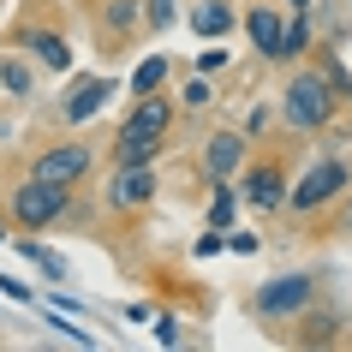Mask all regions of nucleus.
Masks as SVG:
<instances>
[{"label": "nucleus", "instance_id": "1", "mask_svg": "<svg viewBox=\"0 0 352 352\" xmlns=\"http://www.w3.org/2000/svg\"><path fill=\"white\" fill-rule=\"evenodd\" d=\"M334 108H340V90L329 84L322 66H305V72L287 78V96H280V120H287V131H298V138L329 131L334 126Z\"/></svg>", "mask_w": 352, "mask_h": 352}, {"label": "nucleus", "instance_id": "2", "mask_svg": "<svg viewBox=\"0 0 352 352\" xmlns=\"http://www.w3.org/2000/svg\"><path fill=\"white\" fill-rule=\"evenodd\" d=\"M322 298V280L316 275H280V280H263L257 293H251V311L263 316V322H293V316H305Z\"/></svg>", "mask_w": 352, "mask_h": 352}, {"label": "nucleus", "instance_id": "3", "mask_svg": "<svg viewBox=\"0 0 352 352\" xmlns=\"http://www.w3.org/2000/svg\"><path fill=\"white\" fill-rule=\"evenodd\" d=\"M60 215H72V186H54V179H24L19 191H12V221L24 227V233H42V227H54Z\"/></svg>", "mask_w": 352, "mask_h": 352}, {"label": "nucleus", "instance_id": "4", "mask_svg": "<svg viewBox=\"0 0 352 352\" xmlns=\"http://www.w3.org/2000/svg\"><path fill=\"white\" fill-rule=\"evenodd\" d=\"M352 186V173H346V162H334V155H322V162H311L305 173H298V186H293V197H287V209H298V215H316V209H329L340 191Z\"/></svg>", "mask_w": 352, "mask_h": 352}, {"label": "nucleus", "instance_id": "5", "mask_svg": "<svg viewBox=\"0 0 352 352\" xmlns=\"http://www.w3.org/2000/svg\"><path fill=\"white\" fill-rule=\"evenodd\" d=\"M239 191L251 209H280L287 197H293V179H287V162L280 155H269V162H251L239 167Z\"/></svg>", "mask_w": 352, "mask_h": 352}, {"label": "nucleus", "instance_id": "6", "mask_svg": "<svg viewBox=\"0 0 352 352\" xmlns=\"http://www.w3.org/2000/svg\"><path fill=\"white\" fill-rule=\"evenodd\" d=\"M173 96H131V113H126V126L113 131V138H162L167 144V131H173Z\"/></svg>", "mask_w": 352, "mask_h": 352}, {"label": "nucleus", "instance_id": "7", "mask_svg": "<svg viewBox=\"0 0 352 352\" xmlns=\"http://www.w3.org/2000/svg\"><path fill=\"white\" fill-rule=\"evenodd\" d=\"M12 42H19L24 54H36L42 72H72V48H66L60 24H24V30H12Z\"/></svg>", "mask_w": 352, "mask_h": 352}, {"label": "nucleus", "instance_id": "8", "mask_svg": "<svg viewBox=\"0 0 352 352\" xmlns=\"http://www.w3.org/2000/svg\"><path fill=\"white\" fill-rule=\"evenodd\" d=\"M90 162H96V155H90V144H84V138H72V144L42 149L30 173H36V179H54V186H78V179L90 173Z\"/></svg>", "mask_w": 352, "mask_h": 352}, {"label": "nucleus", "instance_id": "9", "mask_svg": "<svg viewBox=\"0 0 352 352\" xmlns=\"http://www.w3.org/2000/svg\"><path fill=\"white\" fill-rule=\"evenodd\" d=\"M138 24H144V0H108V6H102V19H96L102 54H126Z\"/></svg>", "mask_w": 352, "mask_h": 352}, {"label": "nucleus", "instance_id": "10", "mask_svg": "<svg viewBox=\"0 0 352 352\" xmlns=\"http://www.w3.org/2000/svg\"><path fill=\"white\" fill-rule=\"evenodd\" d=\"M155 191H162L155 167H113L108 204H113V209H126V215H138V209H149V204H155Z\"/></svg>", "mask_w": 352, "mask_h": 352}, {"label": "nucleus", "instance_id": "11", "mask_svg": "<svg viewBox=\"0 0 352 352\" xmlns=\"http://www.w3.org/2000/svg\"><path fill=\"white\" fill-rule=\"evenodd\" d=\"M245 144H251L245 131H209V144H204V173L215 179V186H221V179H233V173L245 167Z\"/></svg>", "mask_w": 352, "mask_h": 352}, {"label": "nucleus", "instance_id": "12", "mask_svg": "<svg viewBox=\"0 0 352 352\" xmlns=\"http://www.w3.org/2000/svg\"><path fill=\"white\" fill-rule=\"evenodd\" d=\"M245 36H251V48L263 60H280V48H287V19H280L275 6H245Z\"/></svg>", "mask_w": 352, "mask_h": 352}, {"label": "nucleus", "instance_id": "13", "mask_svg": "<svg viewBox=\"0 0 352 352\" xmlns=\"http://www.w3.org/2000/svg\"><path fill=\"white\" fill-rule=\"evenodd\" d=\"M108 96H113V78H78L72 90H66V102H60V113L78 126V120H90V113L102 108Z\"/></svg>", "mask_w": 352, "mask_h": 352}, {"label": "nucleus", "instance_id": "14", "mask_svg": "<svg viewBox=\"0 0 352 352\" xmlns=\"http://www.w3.org/2000/svg\"><path fill=\"white\" fill-rule=\"evenodd\" d=\"M334 340H340V316H334V311H305V316H298L293 346H334Z\"/></svg>", "mask_w": 352, "mask_h": 352}, {"label": "nucleus", "instance_id": "15", "mask_svg": "<svg viewBox=\"0 0 352 352\" xmlns=\"http://www.w3.org/2000/svg\"><path fill=\"white\" fill-rule=\"evenodd\" d=\"M233 24H239L233 0H204V6L191 12V30H197V36H209V42H215V36H227Z\"/></svg>", "mask_w": 352, "mask_h": 352}, {"label": "nucleus", "instance_id": "16", "mask_svg": "<svg viewBox=\"0 0 352 352\" xmlns=\"http://www.w3.org/2000/svg\"><path fill=\"white\" fill-rule=\"evenodd\" d=\"M0 90L6 96H36V66H30V54H0Z\"/></svg>", "mask_w": 352, "mask_h": 352}, {"label": "nucleus", "instance_id": "17", "mask_svg": "<svg viewBox=\"0 0 352 352\" xmlns=\"http://www.w3.org/2000/svg\"><path fill=\"white\" fill-rule=\"evenodd\" d=\"M162 149V138H113V167H155Z\"/></svg>", "mask_w": 352, "mask_h": 352}, {"label": "nucleus", "instance_id": "18", "mask_svg": "<svg viewBox=\"0 0 352 352\" xmlns=\"http://www.w3.org/2000/svg\"><path fill=\"white\" fill-rule=\"evenodd\" d=\"M167 72H173V60H167V54H149V60H138V72H131L126 90H131V96H155V90L167 84Z\"/></svg>", "mask_w": 352, "mask_h": 352}, {"label": "nucleus", "instance_id": "19", "mask_svg": "<svg viewBox=\"0 0 352 352\" xmlns=\"http://www.w3.org/2000/svg\"><path fill=\"white\" fill-rule=\"evenodd\" d=\"M311 54V12H293L287 19V48H280V66H293V60Z\"/></svg>", "mask_w": 352, "mask_h": 352}, {"label": "nucleus", "instance_id": "20", "mask_svg": "<svg viewBox=\"0 0 352 352\" xmlns=\"http://www.w3.org/2000/svg\"><path fill=\"white\" fill-rule=\"evenodd\" d=\"M227 186H233V179H221V186H215V197H209V227H221V233L233 227V215H239V197H245V191H227Z\"/></svg>", "mask_w": 352, "mask_h": 352}, {"label": "nucleus", "instance_id": "21", "mask_svg": "<svg viewBox=\"0 0 352 352\" xmlns=\"http://www.w3.org/2000/svg\"><path fill=\"white\" fill-rule=\"evenodd\" d=\"M19 251H24L30 263H36V269H48L54 280H66V275H72V269H66V257H60V251H48V245H36V239H24Z\"/></svg>", "mask_w": 352, "mask_h": 352}, {"label": "nucleus", "instance_id": "22", "mask_svg": "<svg viewBox=\"0 0 352 352\" xmlns=\"http://www.w3.org/2000/svg\"><path fill=\"white\" fill-rule=\"evenodd\" d=\"M173 19H179V0H144V24L162 36V30H173Z\"/></svg>", "mask_w": 352, "mask_h": 352}, {"label": "nucleus", "instance_id": "23", "mask_svg": "<svg viewBox=\"0 0 352 352\" xmlns=\"http://www.w3.org/2000/svg\"><path fill=\"white\" fill-rule=\"evenodd\" d=\"M179 102H186V108H209V102H215V84H209V72H197V78H191Z\"/></svg>", "mask_w": 352, "mask_h": 352}, {"label": "nucleus", "instance_id": "24", "mask_svg": "<svg viewBox=\"0 0 352 352\" xmlns=\"http://www.w3.org/2000/svg\"><path fill=\"white\" fill-rule=\"evenodd\" d=\"M322 72H329V84L340 90V102H352V72H346V66H340V60H329Z\"/></svg>", "mask_w": 352, "mask_h": 352}, {"label": "nucleus", "instance_id": "25", "mask_svg": "<svg viewBox=\"0 0 352 352\" xmlns=\"http://www.w3.org/2000/svg\"><path fill=\"white\" fill-rule=\"evenodd\" d=\"M155 340L162 346H179V316H155Z\"/></svg>", "mask_w": 352, "mask_h": 352}, {"label": "nucleus", "instance_id": "26", "mask_svg": "<svg viewBox=\"0 0 352 352\" xmlns=\"http://www.w3.org/2000/svg\"><path fill=\"white\" fill-rule=\"evenodd\" d=\"M227 66V48H204V54H197V72H221Z\"/></svg>", "mask_w": 352, "mask_h": 352}, {"label": "nucleus", "instance_id": "27", "mask_svg": "<svg viewBox=\"0 0 352 352\" xmlns=\"http://www.w3.org/2000/svg\"><path fill=\"white\" fill-rule=\"evenodd\" d=\"M263 126H269V102H257V108H251V120H245V138H257Z\"/></svg>", "mask_w": 352, "mask_h": 352}, {"label": "nucleus", "instance_id": "28", "mask_svg": "<svg viewBox=\"0 0 352 352\" xmlns=\"http://www.w3.org/2000/svg\"><path fill=\"white\" fill-rule=\"evenodd\" d=\"M0 293L19 298V305H30V287H24V280H6V275H0Z\"/></svg>", "mask_w": 352, "mask_h": 352}, {"label": "nucleus", "instance_id": "29", "mask_svg": "<svg viewBox=\"0 0 352 352\" xmlns=\"http://www.w3.org/2000/svg\"><path fill=\"white\" fill-rule=\"evenodd\" d=\"M257 245H263L257 233H233V239H227V251H245V257H251V251H257Z\"/></svg>", "mask_w": 352, "mask_h": 352}, {"label": "nucleus", "instance_id": "30", "mask_svg": "<svg viewBox=\"0 0 352 352\" xmlns=\"http://www.w3.org/2000/svg\"><path fill=\"white\" fill-rule=\"evenodd\" d=\"M334 233H352V197L340 204V215H334Z\"/></svg>", "mask_w": 352, "mask_h": 352}, {"label": "nucleus", "instance_id": "31", "mask_svg": "<svg viewBox=\"0 0 352 352\" xmlns=\"http://www.w3.org/2000/svg\"><path fill=\"white\" fill-rule=\"evenodd\" d=\"M287 6H293V12H311V6H316V0H287Z\"/></svg>", "mask_w": 352, "mask_h": 352}, {"label": "nucleus", "instance_id": "32", "mask_svg": "<svg viewBox=\"0 0 352 352\" xmlns=\"http://www.w3.org/2000/svg\"><path fill=\"white\" fill-rule=\"evenodd\" d=\"M0 239H6V227H0Z\"/></svg>", "mask_w": 352, "mask_h": 352}]
</instances>
